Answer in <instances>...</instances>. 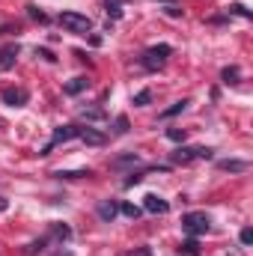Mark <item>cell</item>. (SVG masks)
Segmentation results:
<instances>
[{"mask_svg":"<svg viewBox=\"0 0 253 256\" xmlns=\"http://www.w3.org/2000/svg\"><path fill=\"white\" fill-rule=\"evenodd\" d=\"M114 126H116V128H114L116 134H126V131H128V120H126V116H116V122H114Z\"/></svg>","mask_w":253,"mask_h":256,"instance_id":"603a6c76","label":"cell"},{"mask_svg":"<svg viewBox=\"0 0 253 256\" xmlns=\"http://www.w3.org/2000/svg\"><path fill=\"white\" fill-rule=\"evenodd\" d=\"M60 256H72V254H60Z\"/></svg>","mask_w":253,"mask_h":256,"instance_id":"d6a6232c","label":"cell"},{"mask_svg":"<svg viewBox=\"0 0 253 256\" xmlns=\"http://www.w3.org/2000/svg\"><path fill=\"white\" fill-rule=\"evenodd\" d=\"M218 167L220 170H230V173H244L248 170V161H220Z\"/></svg>","mask_w":253,"mask_h":256,"instance_id":"7c38bea8","label":"cell"},{"mask_svg":"<svg viewBox=\"0 0 253 256\" xmlns=\"http://www.w3.org/2000/svg\"><path fill=\"white\" fill-rule=\"evenodd\" d=\"M179 254H182V256H200V244H196V238H188V242H182Z\"/></svg>","mask_w":253,"mask_h":256,"instance_id":"4fadbf2b","label":"cell"},{"mask_svg":"<svg viewBox=\"0 0 253 256\" xmlns=\"http://www.w3.org/2000/svg\"><path fill=\"white\" fill-rule=\"evenodd\" d=\"M104 3H108V12H110L114 18H120V15H122V3H120V0H104Z\"/></svg>","mask_w":253,"mask_h":256,"instance_id":"44dd1931","label":"cell"},{"mask_svg":"<svg viewBox=\"0 0 253 256\" xmlns=\"http://www.w3.org/2000/svg\"><path fill=\"white\" fill-rule=\"evenodd\" d=\"M196 158V149H179V152H173V164H190Z\"/></svg>","mask_w":253,"mask_h":256,"instance_id":"8fae6325","label":"cell"},{"mask_svg":"<svg viewBox=\"0 0 253 256\" xmlns=\"http://www.w3.org/2000/svg\"><path fill=\"white\" fill-rule=\"evenodd\" d=\"M242 244H253V230H242Z\"/></svg>","mask_w":253,"mask_h":256,"instance_id":"83f0119b","label":"cell"},{"mask_svg":"<svg viewBox=\"0 0 253 256\" xmlns=\"http://www.w3.org/2000/svg\"><path fill=\"white\" fill-rule=\"evenodd\" d=\"M143 208L152 212V214H167V212H170V202L161 200L158 194H146V196H143Z\"/></svg>","mask_w":253,"mask_h":256,"instance_id":"5b68a950","label":"cell"},{"mask_svg":"<svg viewBox=\"0 0 253 256\" xmlns=\"http://www.w3.org/2000/svg\"><path fill=\"white\" fill-rule=\"evenodd\" d=\"M208 214L206 212H188V214H182V230L188 232L190 238H196V236H206L208 232Z\"/></svg>","mask_w":253,"mask_h":256,"instance_id":"6da1fadb","label":"cell"},{"mask_svg":"<svg viewBox=\"0 0 253 256\" xmlns=\"http://www.w3.org/2000/svg\"><path fill=\"white\" fill-rule=\"evenodd\" d=\"M86 146H102L104 143V134L102 131H96V128H80V134H78Z\"/></svg>","mask_w":253,"mask_h":256,"instance_id":"ba28073f","label":"cell"},{"mask_svg":"<svg viewBox=\"0 0 253 256\" xmlns=\"http://www.w3.org/2000/svg\"><path fill=\"white\" fill-rule=\"evenodd\" d=\"M57 176H60V179H84V176H92V173H90V170H72V173H63V170H60Z\"/></svg>","mask_w":253,"mask_h":256,"instance_id":"ffe728a7","label":"cell"},{"mask_svg":"<svg viewBox=\"0 0 253 256\" xmlns=\"http://www.w3.org/2000/svg\"><path fill=\"white\" fill-rule=\"evenodd\" d=\"M137 161H140V158H137L134 152H128V155H120V158H114V161H110V167H126V164H137Z\"/></svg>","mask_w":253,"mask_h":256,"instance_id":"9a60e30c","label":"cell"},{"mask_svg":"<svg viewBox=\"0 0 253 256\" xmlns=\"http://www.w3.org/2000/svg\"><path fill=\"white\" fill-rule=\"evenodd\" d=\"M190 102L188 98H182V102H176V104H173V108H167V110H164V114H161V120H170V116H176V114H182V110H185V108H188Z\"/></svg>","mask_w":253,"mask_h":256,"instance_id":"5bb4252c","label":"cell"},{"mask_svg":"<svg viewBox=\"0 0 253 256\" xmlns=\"http://www.w3.org/2000/svg\"><path fill=\"white\" fill-rule=\"evenodd\" d=\"M126 256H152V248H137V250H128Z\"/></svg>","mask_w":253,"mask_h":256,"instance_id":"4316f807","label":"cell"},{"mask_svg":"<svg viewBox=\"0 0 253 256\" xmlns=\"http://www.w3.org/2000/svg\"><path fill=\"white\" fill-rule=\"evenodd\" d=\"M30 15H33V18H39V21H48V18H45V12H39L36 6H30Z\"/></svg>","mask_w":253,"mask_h":256,"instance_id":"4dcf8cb0","label":"cell"},{"mask_svg":"<svg viewBox=\"0 0 253 256\" xmlns=\"http://www.w3.org/2000/svg\"><path fill=\"white\" fill-rule=\"evenodd\" d=\"M80 116H84V120H102L104 114H102V110H80Z\"/></svg>","mask_w":253,"mask_h":256,"instance_id":"484cf974","label":"cell"},{"mask_svg":"<svg viewBox=\"0 0 253 256\" xmlns=\"http://www.w3.org/2000/svg\"><path fill=\"white\" fill-rule=\"evenodd\" d=\"M120 212H122L126 218H131V220H137V218H140V206H134V202H122V206H120Z\"/></svg>","mask_w":253,"mask_h":256,"instance_id":"2e32d148","label":"cell"},{"mask_svg":"<svg viewBox=\"0 0 253 256\" xmlns=\"http://www.w3.org/2000/svg\"><path fill=\"white\" fill-rule=\"evenodd\" d=\"M60 24H63L68 33H78V36H86L92 30V21L86 15H80V12H63L60 15Z\"/></svg>","mask_w":253,"mask_h":256,"instance_id":"7a4b0ae2","label":"cell"},{"mask_svg":"<svg viewBox=\"0 0 253 256\" xmlns=\"http://www.w3.org/2000/svg\"><path fill=\"white\" fill-rule=\"evenodd\" d=\"M36 57H42V60H48V63H54V60H57L48 48H36Z\"/></svg>","mask_w":253,"mask_h":256,"instance_id":"cb8c5ba5","label":"cell"},{"mask_svg":"<svg viewBox=\"0 0 253 256\" xmlns=\"http://www.w3.org/2000/svg\"><path fill=\"white\" fill-rule=\"evenodd\" d=\"M238 74H242V72H238L236 66H226V68L220 72V78H224V84H236V80H238Z\"/></svg>","mask_w":253,"mask_h":256,"instance_id":"e0dca14e","label":"cell"},{"mask_svg":"<svg viewBox=\"0 0 253 256\" xmlns=\"http://www.w3.org/2000/svg\"><path fill=\"white\" fill-rule=\"evenodd\" d=\"M170 54H173V48H170V45H152V48L143 54V60H140V63H143V68H149V72H158Z\"/></svg>","mask_w":253,"mask_h":256,"instance_id":"3957f363","label":"cell"},{"mask_svg":"<svg viewBox=\"0 0 253 256\" xmlns=\"http://www.w3.org/2000/svg\"><path fill=\"white\" fill-rule=\"evenodd\" d=\"M116 212H120L116 202H110V200H102V202H98V218H102L104 224H110V220L116 218Z\"/></svg>","mask_w":253,"mask_h":256,"instance_id":"9c48e42d","label":"cell"},{"mask_svg":"<svg viewBox=\"0 0 253 256\" xmlns=\"http://www.w3.org/2000/svg\"><path fill=\"white\" fill-rule=\"evenodd\" d=\"M86 86H90V80H86V78H72V80L63 86V92H66V96H78V92H84Z\"/></svg>","mask_w":253,"mask_h":256,"instance_id":"30bf717a","label":"cell"},{"mask_svg":"<svg viewBox=\"0 0 253 256\" xmlns=\"http://www.w3.org/2000/svg\"><path fill=\"white\" fill-rule=\"evenodd\" d=\"M149 102H152V92H149V90H140V92L134 96V104H137V108H146Z\"/></svg>","mask_w":253,"mask_h":256,"instance_id":"ac0fdd59","label":"cell"},{"mask_svg":"<svg viewBox=\"0 0 253 256\" xmlns=\"http://www.w3.org/2000/svg\"><path fill=\"white\" fill-rule=\"evenodd\" d=\"M27 98H30V92L27 90H21V86H9V90H3V102L9 104V108H21V104H27Z\"/></svg>","mask_w":253,"mask_h":256,"instance_id":"8992f818","label":"cell"},{"mask_svg":"<svg viewBox=\"0 0 253 256\" xmlns=\"http://www.w3.org/2000/svg\"><path fill=\"white\" fill-rule=\"evenodd\" d=\"M3 208H6V200H0V212H3Z\"/></svg>","mask_w":253,"mask_h":256,"instance_id":"1f68e13d","label":"cell"},{"mask_svg":"<svg viewBox=\"0 0 253 256\" xmlns=\"http://www.w3.org/2000/svg\"><path fill=\"white\" fill-rule=\"evenodd\" d=\"M167 137H170L173 143H185V137H188V134H185L182 128H167Z\"/></svg>","mask_w":253,"mask_h":256,"instance_id":"d6986e66","label":"cell"},{"mask_svg":"<svg viewBox=\"0 0 253 256\" xmlns=\"http://www.w3.org/2000/svg\"><path fill=\"white\" fill-rule=\"evenodd\" d=\"M18 60V45H3L0 48V72H9Z\"/></svg>","mask_w":253,"mask_h":256,"instance_id":"52a82bcc","label":"cell"},{"mask_svg":"<svg viewBox=\"0 0 253 256\" xmlns=\"http://www.w3.org/2000/svg\"><path fill=\"white\" fill-rule=\"evenodd\" d=\"M140 179H143V176H140V173H131V176H128V179H126V188H131V185H137V182H140Z\"/></svg>","mask_w":253,"mask_h":256,"instance_id":"f1b7e54d","label":"cell"},{"mask_svg":"<svg viewBox=\"0 0 253 256\" xmlns=\"http://www.w3.org/2000/svg\"><path fill=\"white\" fill-rule=\"evenodd\" d=\"M78 134H80V126H60L57 131H54L51 143H48V146L42 149V155H48V152H51V149H54L57 143H66V140H72V137H78Z\"/></svg>","mask_w":253,"mask_h":256,"instance_id":"277c9868","label":"cell"},{"mask_svg":"<svg viewBox=\"0 0 253 256\" xmlns=\"http://www.w3.org/2000/svg\"><path fill=\"white\" fill-rule=\"evenodd\" d=\"M230 12H236V15H242V18H250V9H244L242 3H236V6H232Z\"/></svg>","mask_w":253,"mask_h":256,"instance_id":"d4e9b609","label":"cell"},{"mask_svg":"<svg viewBox=\"0 0 253 256\" xmlns=\"http://www.w3.org/2000/svg\"><path fill=\"white\" fill-rule=\"evenodd\" d=\"M51 230H54V236H57V238H68V236H72V230H68V226H63V224H54Z\"/></svg>","mask_w":253,"mask_h":256,"instance_id":"7402d4cb","label":"cell"},{"mask_svg":"<svg viewBox=\"0 0 253 256\" xmlns=\"http://www.w3.org/2000/svg\"><path fill=\"white\" fill-rule=\"evenodd\" d=\"M167 15H173V18H179V15H182V9H179L176 3H170V6H167Z\"/></svg>","mask_w":253,"mask_h":256,"instance_id":"f546056e","label":"cell"}]
</instances>
